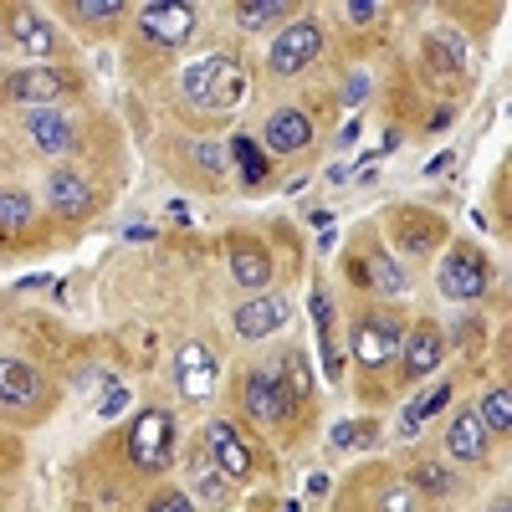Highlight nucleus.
Returning <instances> with one entry per match:
<instances>
[{
	"label": "nucleus",
	"instance_id": "nucleus-1",
	"mask_svg": "<svg viewBox=\"0 0 512 512\" xmlns=\"http://www.w3.org/2000/svg\"><path fill=\"white\" fill-rule=\"evenodd\" d=\"M180 88H185V98H190V103L226 113V108H236V103L246 98V67H241L236 57H226V52L200 57V62H190V67H185Z\"/></svg>",
	"mask_w": 512,
	"mask_h": 512
},
{
	"label": "nucleus",
	"instance_id": "nucleus-2",
	"mask_svg": "<svg viewBox=\"0 0 512 512\" xmlns=\"http://www.w3.org/2000/svg\"><path fill=\"white\" fill-rule=\"evenodd\" d=\"M169 446H175V415L169 410H144L128 431V461L139 472H164L169 461Z\"/></svg>",
	"mask_w": 512,
	"mask_h": 512
},
{
	"label": "nucleus",
	"instance_id": "nucleus-3",
	"mask_svg": "<svg viewBox=\"0 0 512 512\" xmlns=\"http://www.w3.org/2000/svg\"><path fill=\"white\" fill-rule=\"evenodd\" d=\"M436 282H441V292L451 297V303H477V297L487 292V262H482V251L451 246L441 256V267H436Z\"/></svg>",
	"mask_w": 512,
	"mask_h": 512
},
{
	"label": "nucleus",
	"instance_id": "nucleus-4",
	"mask_svg": "<svg viewBox=\"0 0 512 512\" xmlns=\"http://www.w3.org/2000/svg\"><path fill=\"white\" fill-rule=\"evenodd\" d=\"M241 405H246L251 420H262V425H287L292 410H297V400L282 390V379H277L272 369L241 374Z\"/></svg>",
	"mask_w": 512,
	"mask_h": 512
},
{
	"label": "nucleus",
	"instance_id": "nucleus-5",
	"mask_svg": "<svg viewBox=\"0 0 512 512\" xmlns=\"http://www.w3.org/2000/svg\"><path fill=\"white\" fill-rule=\"evenodd\" d=\"M62 93H67V82H62V72H52V67H21V72H11L6 77V98L11 103H21L26 113H41V108H52V103H62Z\"/></svg>",
	"mask_w": 512,
	"mask_h": 512
},
{
	"label": "nucleus",
	"instance_id": "nucleus-6",
	"mask_svg": "<svg viewBox=\"0 0 512 512\" xmlns=\"http://www.w3.org/2000/svg\"><path fill=\"white\" fill-rule=\"evenodd\" d=\"M323 52V26L318 21H287V31L272 41V67L277 72H303Z\"/></svg>",
	"mask_w": 512,
	"mask_h": 512
},
{
	"label": "nucleus",
	"instance_id": "nucleus-7",
	"mask_svg": "<svg viewBox=\"0 0 512 512\" xmlns=\"http://www.w3.org/2000/svg\"><path fill=\"white\" fill-rule=\"evenodd\" d=\"M400 354V328H395V318H384V313H374V318H364L359 328H354V359L374 374V369H384Z\"/></svg>",
	"mask_w": 512,
	"mask_h": 512
},
{
	"label": "nucleus",
	"instance_id": "nucleus-8",
	"mask_svg": "<svg viewBox=\"0 0 512 512\" xmlns=\"http://www.w3.org/2000/svg\"><path fill=\"white\" fill-rule=\"evenodd\" d=\"M139 26L149 41H164V47H180V41L195 31V11L180 6V0H154V6L139 11Z\"/></svg>",
	"mask_w": 512,
	"mask_h": 512
},
{
	"label": "nucleus",
	"instance_id": "nucleus-9",
	"mask_svg": "<svg viewBox=\"0 0 512 512\" xmlns=\"http://www.w3.org/2000/svg\"><path fill=\"white\" fill-rule=\"evenodd\" d=\"M262 144H267L272 154H303V149L313 144L308 113H303V108H277V113L267 118V128H262Z\"/></svg>",
	"mask_w": 512,
	"mask_h": 512
},
{
	"label": "nucleus",
	"instance_id": "nucleus-10",
	"mask_svg": "<svg viewBox=\"0 0 512 512\" xmlns=\"http://www.w3.org/2000/svg\"><path fill=\"white\" fill-rule=\"evenodd\" d=\"M287 318H292L287 297H246V303L236 308V333L256 344V338H272Z\"/></svg>",
	"mask_w": 512,
	"mask_h": 512
},
{
	"label": "nucleus",
	"instance_id": "nucleus-11",
	"mask_svg": "<svg viewBox=\"0 0 512 512\" xmlns=\"http://www.w3.org/2000/svg\"><path fill=\"white\" fill-rule=\"evenodd\" d=\"M210 451H216V472L231 477V482H246L251 477V451L241 441V431L231 420H210Z\"/></svg>",
	"mask_w": 512,
	"mask_h": 512
},
{
	"label": "nucleus",
	"instance_id": "nucleus-12",
	"mask_svg": "<svg viewBox=\"0 0 512 512\" xmlns=\"http://www.w3.org/2000/svg\"><path fill=\"white\" fill-rule=\"evenodd\" d=\"M400 359H405V379H420V374L441 369V359H446V338H441V328L420 323L410 338H400Z\"/></svg>",
	"mask_w": 512,
	"mask_h": 512
},
{
	"label": "nucleus",
	"instance_id": "nucleus-13",
	"mask_svg": "<svg viewBox=\"0 0 512 512\" xmlns=\"http://www.w3.org/2000/svg\"><path fill=\"white\" fill-rule=\"evenodd\" d=\"M47 200L62 221H82L93 210V185L77 175V169H57V175L47 180Z\"/></svg>",
	"mask_w": 512,
	"mask_h": 512
},
{
	"label": "nucleus",
	"instance_id": "nucleus-14",
	"mask_svg": "<svg viewBox=\"0 0 512 512\" xmlns=\"http://www.w3.org/2000/svg\"><path fill=\"white\" fill-rule=\"evenodd\" d=\"M175 374H180V390L190 400H205L210 384H216V354H210L205 344H185L175 354Z\"/></svg>",
	"mask_w": 512,
	"mask_h": 512
},
{
	"label": "nucleus",
	"instance_id": "nucleus-15",
	"mask_svg": "<svg viewBox=\"0 0 512 512\" xmlns=\"http://www.w3.org/2000/svg\"><path fill=\"white\" fill-rule=\"evenodd\" d=\"M31 144L41 149V154H67V149H77V128H72V118H62L57 108H41V113H31Z\"/></svg>",
	"mask_w": 512,
	"mask_h": 512
},
{
	"label": "nucleus",
	"instance_id": "nucleus-16",
	"mask_svg": "<svg viewBox=\"0 0 512 512\" xmlns=\"http://www.w3.org/2000/svg\"><path fill=\"white\" fill-rule=\"evenodd\" d=\"M6 36L16 41V47H21L26 57H52V47H57L52 26L41 21L36 11H11V16H6Z\"/></svg>",
	"mask_w": 512,
	"mask_h": 512
},
{
	"label": "nucleus",
	"instance_id": "nucleus-17",
	"mask_svg": "<svg viewBox=\"0 0 512 512\" xmlns=\"http://www.w3.org/2000/svg\"><path fill=\"white\" fill-rule=\"evenodd\" d=\"M359 277H364L374 292H384V297H400V292H410V272L395 262V256H384V251L359 256Z\"/></svg>",
	"mask_w": 512,
	"mask_h": 512
},
{
	"label": "nucleus",
	"instance_id": "nucleus-18",
	"mask_svg": "<svg viewBox=\"0 0 512 512\" xmlns=\"http://www.w3.org/2000/svg\"><path fill=\"white\" fill-rule=\"evenodd\" d=\"M36 395H41V379H36V369H26L21 359H0V405H16V410H26Z\"/></svg>",
	"mask_w": 512,
	"mask_h": 512
},
{
	"label": "nucleus",
	"instance_id": "nucleus-19",
	"mask_svg": "<svg viewBox=\"0 0 512 512\" xmlns=\"http://www.w3.org/2000/svg\"><path fill=\"white\" fill-rule=\"evenodd\" d=\"M446 451H451L456 461H482V451H487V431H482L477 410H461V415L451 420V431H446Z\"/></svg>",
	"mask_w": 512,
	"mask_h": 512
},
{
	"label": "nucleus",
	"instance_id": "nucleus-20",
	"mask_svg": "<svg viewBox=\"0 0 512 512\" xmlns=\"http://www.w3.org/2000/svg\"><path fill=\"white\" fill-rule=\"evenodd\" d=\"M231 277H236L246 292L267 287V282H272V262H267V251H262V246H236V251H231Z\"/></svg>",
	"mask_w": 512,
	"mask_h": 512
},
{
	"label": "nucleus",
	"instance_id": "nucleus-21",
	"mask_svg": "<svg viewBox=\"0 0 512 512\" xmlns=\"http://www.w3.org/2000/svg\"><path fill=\"white\" fill-rule=\"evenodd\" d=\"M231 159H236V169H241L246 185H262V180H267V154H262V144H256V139L236 134V139H231Z\"/></svg>",
	"mask_w": 512,
	"mask_h": 512
},
{
	"label": "nucleus",
	"instance_id": "nucleus-22",
	"mask_svg": "<svg viewBox=\"0 0 512 512\" xmlns=\"http://www.w3.org/2000/svg\"><path fill=\"white\" fill-rule=\"evenodd\" d=\"M477 420H482V431H487V436H507V425H512V395H507V384L487 390V400H482Z\"/></svg>",
	"mask_w": 512,
	"mask_h": 512
},
{
	"label": "nucleus",
	"instance_id": "nucleus-23",
	"mask_svg": "<svg viewBox=\"0 0 512 512\" xmlns=\"http://www.w3.org/2000/svg\"><path fill=\"white\" fill-rule=\"evenodd\" d=\"M400 241H405L410 256H420V251H431L441 241V231H436L431 216H400Z\"/></svg>",
	"mask_w": 512,
	"mask_h": 512
},
{
	"label": "nucleus",
	"instance_id": "nucleus-24",
	"mask_svg": "<svg viewBox=\"0 0 512 512\" xmlns=\"http://www.w3.org/2000/svg\"><path fill=\"white\" fill-rule=\"evenodd\" d=\"M36 221V205L21 190H0V231H26Z\"/></svg>",
	"mask_w": 512,
	"mask_h": 512
},
{
	"label": "nucleus",
	"instance_id": "nucleus-25",
	"mask_svg": "<svg viewBox=\"0 0 512 512\" xmlns=\"http://www.w3.org/2000/svg\"><path fill=\"white\" fill-rule=\"evenodd\" d=\"M446 400H451V384H436V390H425V395L405 410V436H415V431H420V420H431Z\"/></svg>",
	"mask_w": 512,
	"mask_h": 512
},
{
	"label": "nucleus",
	"instance_id": "nucleus-26",
	"mask_svg": "<svg viewBox=\"0 0 512 512\" xmlns=\"http://www.w3.org/2000/svg\"><path fill=\"white\" fill-rule=\"evenodd\" d=\"M272 21H287V6H277V0H251V6L236 11V26L241 31H262Z\"/></svg>",
	"mask_w": 512,
	"mask_h": 512
},
{
	"label": "nucleus",
	"instance_id": "nucleus-27",
	"mask_svg": "<svg viewBox=\"0 0 512 512\" xmlns=\"http://www.w3.org/2000/svg\"><path fill=\"white\" fill-rule=\"evenodd\" d=\"M282 390L292 395V400H308L313 395V379H308V369H303V359H297V354H287V364H282Z\"/></svg>",
	"mask_w": 512,
	"mask_h": 512
},
{
	"label": "nucleus",
	"instance_id": "nucleus-28",
	"mask_svg": "<svg viewBox=\"0 0 512 512\" xmlns=\"http://www.w3.org/2000/svg\"><path fill=\"white\" fill-rule=\"evenodd\" d=\"M415 482H420L425 492H431V497H446V492L456 487V482H451V472H446L441 461H420V466H415Z\"/></svg>",
	"mask_w": 512,
	"mask_h": 512
},
{
	"label": "nucleus",
	"instance_id": "nucleus-29",
	"mask_svg": "<svg viewBox=\"0 0 512 512\" xmlns=\"http://www.w3.org/2000/svg\"><path fill=\"white\" fill-rule=\"evenodd\" d=\"M195 497H200L205 507H226V502H231V487H226L216 472H195Z\"/></svg>",
	"mask_w": 512,
	"mask_h": 512
},
{
	"label": "nucleus",
	"instance_id": "nucleus-30",
	"mask_svg": "<svg viewBox=\"0 0 512 512\" xmlns=\"http://www.w3.org/2000/svg\"><path fill=\"white\" fill-rule=\"evenodd\" d=\"M374 441V420L369 425H359V420H344V425H333V446H369Z\"/></svg>",
	"mask_w": 512,
	"mask_h": 512
},
{
	"label": "nucleus",
	"instance_id": "nucleus-31",
	"mask_svg": "<svg viewBox=\"0 0 512 512\" xmlns=\"http://www.w3.org/2000/svg\"><path fill=\"white\" fill-rule=\"evenodd\" d=\"M128 400H134V390H123V384H108V395L98 400V415H103V420H113V415H123V410H128Z\"/></svg>",
	"mask_w": 512,
	"mask_h": 512
},
{
	"label": "nucleus",
	"instance_id": "nucleus-32",
	"mask_svg": "<svg viewBox=\"0 0 512 512\" xmlns=\"http://www.w3.org/2000/svg\"><path fill=\"white\" fill-rule=\"evenodd\" d=\"M149 512H195V502H190L185 492H175V487H164V492L149 502Z\"/></svg>",
	"mask_w": 512,
	"mask_h": 512
},
{
	"label": "nucleus",
	"instance_id": "nucleus-33",
	"mask_svg": "<svg viewBox=\"0 0 512 512\" xmlns=\"http://www.w3.org/2000/svg\"><path fill=\"white\" fill-rule=\"evenodd\" d=\"M82 21H108V16H118L123 6H118V0H82V6H72Z\"/></svg>",
	"mask_w": 512,
	"mask_h": 512
},
{
	"label": "nucleus",
	"instance_id": "nucleus-34",
	"mask_svg": "<svg viewBox=\"0 0 512 512\" xmlns=\"http://www.w3.org/2000/svg\"><path fill=\"white\" fill-rule=\"evenodd\" d=\"M379 512H415V492L410 487H390L379 497Z\"/></svg>",
	"mask_w": 512,
	"mask_h": 512
},
{
	"label": "nucleus",
	"instance_id": "nucleus-35",
	"mask_svg": "<svg viewBox=\"0 0 512 512\" xmlns=\"http://www.w3.org/2000/svg\"><path fill=\"white\" fill-rule=\"evenodd\" d=\"M195 159H200L205 169H221V164H226V154H221L216 144H200V149H195Z\"/></svg>",
	"mask_w": 512,
	"mask_h": 512
},
{
	"label": "nucleus",
	"instance_id": "nucleus-36",
	"mask_svg": "<svg viewBox=\"0 0 512 512\" xmlns=\"http://www.w3.org/2000/svg\"><path fill=\"white\" fill-rule=\"evenodd\" d=\"M374 11H379L374 0H354V6H349V16H354V21H374Z\"/></svg>",
	"mask_w": 512,
	"mask_h": 512
},
{
	"label": "nucleus",
	"instance_id": "nucleus-37",
	"mask_svg": "<svg viewBox=\"0 0 512 512\" xmlns=\"http://www.w3.org/2000/svg\"><path fill=\"white\" fill-rule=\"evenodd\" d=\"M11 47V36H6V26H0V52H6Z\"/></svg>",
	"mask_w": 512,
	"mask_h": 512
},
{
	"label": "nucleus",
	"instance_id": "nucleus-38",
	"mask_svg": "<svg viewBox=\"0 0 512 512\" xmlns=\"http://www.w3.org/2000/svg\"><path fill=\"white\" fill-rule=\"evenodd\" d=\"M492 512H512V507H507V502H497V507H492Z\"/></svg>",
	"mask_w": 512,
	"mask_h": 512
}]
</instances>
